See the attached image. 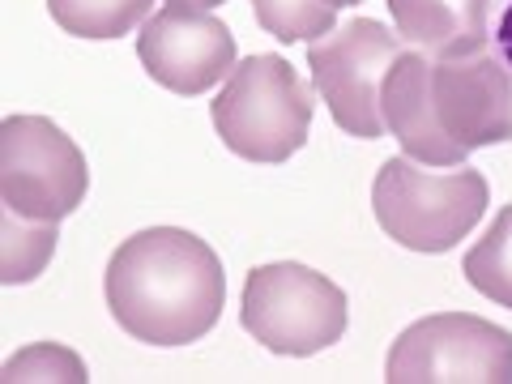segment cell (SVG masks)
Wrapping results in <instances>:
<instances>
[{
    "instance_id": "7c38bea8",
    "label": "cell",
    "mask_w": 512,
    "mask_h": 384,
    "mask_svg": "<svg viewBox=\"0 0 512 384\" xmlns=\"http://www.w3.org/2000/svg\"><path fill=\"white\" fill-rule=\"evenodd\" d=\"M56 222H35L13 210H0V282L22 286L39 278L56 252Z\"/></svg>"
},
{
    "instance_id": "8992f818",
    "label": "cell",
    "mask_w": 512,
    "mask_h": 384,
    "mask_svg": "<svg viewBox=\"0 0 512 384\" xmlns=\"http://www.w3.org/2000/svg\"><path fill=\"white\" fill-rule=\"evenodd\" d=\"M389 384H512V333L470 312L414 320L384 359Z\"/></svg>"
},
{
    "instance_id": "5bb4252c",
    "label": "cell",
    "mask_w": 512,
    "mask_h": 384,
    "mask_svg": "<svg viewBox=\"0 0 512 384\" xmlns=\"http://www.w3.org/2000/svg\"><path fill=\"white\" fill-rule=\"evenodd\" d=\"M461 274H466V282L478 295H487L500 308H512V201L495 214L483 239L466 252Z\"/></svg>"
},
{
    "instance_id": "4fadbf2b",
    "label": "cell",
    "mask_w": 512,
    "mask_h": 384,
    "mask_svg": "<svg viewBox=\"0 0 512 384\" xmlns=\"http://www.w3.org/2000/svg\"><path fill=\"white\" fill-rule=\"evenodd\" d=\"M154 0H47L60 30L77 39H124L150 22Z\"/></svg>"
},
{
    "instance_id": "d6986e66",
    "label": "cell",
    "mask_w": 512,
    "mask_h": 384,
    "mask_svg": "<svg viewBox=\"0 0 512 384\" xmlns=\"http://www.w3.org/2000/svg\"><path fill=\"white\" fill-rule=\"evenodd\" d=\"M325 5H333V9H350V5H363V0H325Z\"/></svg>"
},
{
    "instance_id": "ba28073f",
    "label": "cell",
    "mask_w": 512,
    "mask_h": 384,
    "mask_svg": "<svg viewBox=\"0 0 512 384\" xmlns=\"http://www.w3.org/2000/svg\"><path fill=\"white\" fill-rule=\"evenodd\" d=\"M431 107L466 150L512 141V69L495 47L431 60Z\"/></svg>"
},
{
    "instance_id": "52a82bcc",
    "label": "cell",
    "mask_w": 512,
    "mask_h": 384,
    "mask_svg": "<svg viewBox=\"0 0 512 384\" xmlns=\"http://www.w3.org/2000/svg\"><path fill=\"white\" fill-rule=\"evenodd\" d=\"M90 171L77 141L47 116L0 124V205L35 222H60L86 201Z\"/></svg>"
},
{
    "instance_id": "30bf717a",
    "label": "cell",
    "mask_w": 512,
    "mask_h": 384,
    "mask_svg": "<svg viewBox=\"0 0 512 384\" xmlns=\"http://www.w3.org/2000/svg\"><path fill=\"white\" fill-rule=\"evenodd\" d=\"M431 52L410 47L393 60L389 77L380 86V116L389 137L402 141V154H410L423 167H461L470 158L466 146H457L444 133V124L431 107Z\"/></svg>"
},
{
    "instance_id": "8fae6325",
    "label": "cell",
    "mask_w": 512,
    "mask_h": 384,
    "mask_svg": "<svg viewBox=\"0 0 512 384\" xmlns=\"http://www.w3.org/2000/svg\"><path fill=\"white\" fill-rule=\"evenodd\" d=\"M500 0H389L393 26L410 47L431 56H457L491 43V18Z\"/></svg>"
},
{
    "instance_id": "e0dca14e",
    "label": "cell",
    "mask_w": 512,
    "mask_h": 384,
    "mask_svg": "<svg viewBox=\"0 0 512 384\" xmlns=\"http://www.w3.org/2000/svg\"><path fill=\"white\" fill-rule=\"evenodd\" d=\"M491 47L504 56V64L512 69V0H500L491 18Z\"/></svg>"
},
{
    "instance_id": "277c9868",
    "label": "cell",
    "mask_w": 512,
    "mask_h": 384,
    "mask_svg": "<svg viewBox=\"0 0 512 384\" xmlns=\"http://www.w3.org/2000/svg\"><path fill=\"white\" fill-rule=\"evenodd\" d=\"M239 320L252 333V342L286 359H308L342 342L350 303L338 282L299 265L274 261L256 265L244 282V308Z\"/></svg>"
},
{
    "instance_id": "6da1fadb",
    "label": "cell",
    "mask_w": 512,
    "mask_h": 384,
    "mask_svg": "<svg viewBox=\"0 0 512 384\" xmlns=\"http://www.w3.org/2000/svg\"><path fill=\"white\" fill-rule=\"evenodd\" d=\"M103 291L128 338L146 346H188L218 325L227 274L201 235L150 227L111 252Z\"/></svg>"
},
{
    "instance_id": "9c48e42d",
    "label": "cell",
    "mask_w": 512,
    "mask_h": 384,
    "mask_svg": "<svg viewBox=\"0 0 512 384\" xmlns=\"http://www.w3.org/2000/svg\"><path fill=\"white\" fill-rule=\"evenodd\" d=\"M137 60L158 86H167L180 99H197L231 77L235 35L214 13L167 5L163 13H150V22L141 26Z\"/></svg>"
},
{
    "instance_id": "ac0fdd59",
    "label": "cell",
    "mask_w": 512,
    "mask_h": 384,
    "mask_svg": "<svg viewBox=\"0 0 512 384\" xmlns=\"http://www.w3.org/2000/svg\"><path fill=\"white\" fill-rule=\"evenodd\" d=\"M171 9H197V13H214L218 5H227V0H167Z\"/></svg>"
},
{
    "instance_id": "3957f363",
    "label": "cell",
    "mask_w": 512,
    "mask_h": 384,
    "mask_svg": "<svg viewBox=\"0 0 512 384\" xmlns=\"http://www.w3.org/2000/svg\"><path fill=\"white\" fill-rule=\"evenodd\" d=\"M491 205L483 171H423L410 154L389 158L372 184V214L380 231L410 252H448L466 239Z\"/></svg>"
},
{
    "instance_id": "5b68a950",
    "label": "cell",
    "mask_w": 512,
    "mask_h": 384,
    "mask_svg": "<svg viewBox=\"0 0 512 384\" xmlns=\"http://www.w3.org/2000/svg\"><path fill=\"white\" fill-rule=\"evenodd\" d=\"M402 43L406 39L397 30L380 26L376 18H355L342 30H329L325 39L308 43L312 86L346 137L380 141L389 133L380 116V86L393 60L406 52Z\"/></svg>"
},
{
    "instance_id": "2e32d148",
    "label": "cell",
    "mask_w": 512,
    "mask_h": 384,
    "mask_svg": "<svg viewBox=\"0 0 512 384\" xmlns=\"http://www.w3.org/2000/svg\"><path fill=\"white\" fill-rule=\"evenodd\" d=\"M0 380L5 384H18V380H64V384H86L90 372L86 363L73 355L69 346L60 342H35L18 350L5 367H0Z\"/></svg>"
},
{
    "instance_id": "7a4b0ae2",
    "label": "cell",
    "mask_w": 512,
    "mask_h": 384,
    "mask_svg": "<svg viewBox=\"0 0 512 384\" xmlns=\"http://www.w3.org/2000/svg\"><path fill=\"white\" fill-rule=\"evenodd\" d=\"M222 146L248 163H286L308 146L316 86L282 56L239 60L210 107Z\"/></svg>"
},
{
    "instance_id": "9a60e30c",
    "label": "cell",
    "mask_w": 512,
    "mask_h": 384,
    "mask_svg": "<svg viewBox=\"0 0 512 384\" xmlns=\"http://www.w3.org/2000/svg\"><path fill=\"white\" fill-rule=\"evenodd\" d=\"M252 13L265 35L278 43H316L320 35L338 30V9L325 0H252Z\"/></svg>"
}]
</instances>
